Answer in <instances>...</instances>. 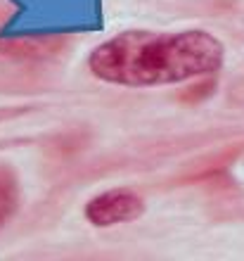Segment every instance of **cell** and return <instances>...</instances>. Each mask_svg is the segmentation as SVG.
<instances>
[{
  "label": "cell",
  "mask_w": 244,
  "mask_h": 261,
  "mask_svg": "<svg viewBox=\"0 0 244 261\" xmlns=\"http://www.w3.org/2000/svg\"><path fill=\"white\" fill-rule=\"evenodd\" d=\"M223 62L225 48L221 38L204 29H130L100 43L88 55V69L95 79L126 88L209 79L221 71Z\"/></svg>",
  "instance_id": "1"
},
{
  "label": "cell",
  "mask_w": 244,
  "mask_h": 261,
  "mask_svg": "<svg viewBox=\"0 0 244 261\" xmlns=\"http://www.w3.org/2000/svg\"><path fill=\"white\" fill-rule=\"evenodd\" d=\"M145 209H147V204L138 193L126 190V188H114V190H104V193L90 197L83 214H86L90 226L112 228L119 223L138 221L145 214Z\"/></svg>",
  "instance_id": "2"
},
{
  "label": "cell",
  "mask_w": 244,
  "mask_h": 261,
  "mask_svg": "<svg viewBox=\"0 0 244 261\" xmlns=\"http://www.w3.org/2000/svg\"><path fill=\"white\" fill-rule=\"evenodd\" d=\"M19 204V183L10 169L0 166V228L14 216Z\"/></svg>",
  "instance_id": "3"
}]
</instances>
